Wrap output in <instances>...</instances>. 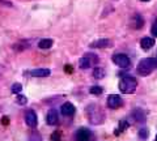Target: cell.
<instances>
[{
	"mask_svg": "<svg viewBox=\"0 0 157 141\" xmlns=\"http://www.w3.org/2000/svg\"><path fill=\"white\" fill-rule=\"evenodd\" d=\"M51 75V71L48 68H37L30 71V76L33 77H48Z\"/></svg>",
	"mask_w": 157,
	"mask_h": 141,
	"instance_id": "obj_12",
	"label": "cell"
},
{
	"mask_svg": "<svg viewBox=\"0 0 157 141\" xmlns=\"http://www.w3.org/2000/svg\"><path fill=\"white\" fill-rule=\"evenodd\" d=\"M54 45V41L51 38H43L38 42V47L41 48V50H47V48H51Z\"/></svg>",
	"mask_w": 157,
	"mask_h": 141,
	"instance_id": "obj_16",
	"label": "cell"
},
{
	"mask_svg": "<svg viewBox=\"0 0 157 141\" xmlns=\"http://www.w3.org/2000/svg\"><path fill=\"white\" fill-rule=\"evenodd\" d=\"M11 91L13 94H20L22 91V85L20 82H14V84L11 86Z\"/></svg>",
	"mask_w": 157,
	"mask_h": 141,
	"instance_id": "obj_22",
	"label": "cell"
},
{
	"mask_svg": "<svg viewBox=\"0 0 157 141\" xmlns=\"http://www.w3.org/2000/svg\"><path fill=\"white\" fill-rule=\"evenodd\" d=\"M137 136H139V139L141 141H145L147 139H148V136H149V131L147 128H140L139 132H137Z\"/></svg>",
	"mask_w": 157,
	"mask_h": 141,
	"instance_id": "obj_20",
	"label": "cell"
},
{
	"mask_svg": "<svg viewBox=\"0 0 157 141\" xmlns=\"http://www.w3.org/2000/svg\"><path fill=\"white\" fill-rule=\"evenodd\" d=\"M66 71L68 72V73H71V72H73V69L70 67V64H67V65H66Z\"/></svg>",
	"mask_w": 157,
	"mask_h": 141,
	"instance_id": "obj_29",
	"label": "cell"
},
{
	"mask_svg": "<svg viewBox=\"0 0 157 141\" xmlns=\"http://www.w3.org/2000/svg\"><path fill=\"white\" fill-rule=\"evenodd\" d=\"M92 65H93V63L90 61L89 58L85 55L78 59V67H80V69H89Z\"/></svg>",
	"mask_w": 157,
	"mask_h": 141,
	"instance_id": "obj_15",
	"label": "cell"
},
{
	"mask_svg": "<svg viewBox=\"0 0 157 141\" xmlns=\"http://www.w3.org/2000/svg\"><path fill=\"white\" fill-rule=\"evenodd\" d=\"M128 127H130V123H128V121H127V120H121V121H119V124H118V128H119V129H118V132H117V133L124 132V131L128 128Z\"/></svg>",
	"mask_w": 157,
	"mask_h": 141,
	"instance_id": "obj_21",
	"label": "cell"
},
{
	"mask_svg": "<svg viewBox=\"0 0 157 141\" xmlns=\"http://www.w3.org/2000/svg\"><path fill=\"white\" fill-rule=\"evenodd\" d=\"M30 41H21V42H18V43H16V45L13 46V48L16 51H22V50H25V48H28L30 45H26V43H29Z\"/></svg>",
	"mask_w": 157,
	"mask_h": 141,
	"instance_id": "obj_19",
	"label": "cell"
},
{
	"mask_svg": "<svg viewBox=\"0 0 157 141\" xmlns=\"http://www.w3.org/2000/svg\"><path fill=\"white\" fill-rule=\"evenodd\" d=\"M85 56L89 58L90 61L93 63V64H97V63H98V58H97L94 54H85Z\"/></svg>",
	"mask_w": 157,
	"mask_h": 141,
	"instance_id": "obj_26",
	"label": "cell"
},
{
	"mask_svg": "<svg viewBox=\"0 0 157 141\" xmlns=\"http://www.w3.org/2000/svg\"><path fill=\"white\" fill-rule=\"evenodd\" d=\"M111 46V41L107 39V38H102V39H98V41H94L90 45L92 48H107Z\"/></svg>",
	"mask_w": 157,
	"mask_h": 141,
	"instance_id": "obj_13",
	"label": "cell"
},
{
	"mask_svg": "<svg viewBox=\"0 0 157 141\" xmlns=\"http://www.w3.org/2000/svg\"><path fill=\"white\" fill-rule=\"evenodd\" d=\"M157 68V59L156 58H144L137 64V73L140 76H148Z\"/></svg>",
	"mask_w": 157,
	"mask_h": 141,
	"instance_id": "obj_1",
	"label": "cell"
},
{
	"mask_svg": "<svg viewBox=\"0 0 157 141\" xmlns=\"http://www.w3.org/2000/svg\"><path fill=\"white\" fill-rule=\"evenodd\" d=\"M118 87L122 93L124 94H131L134 93L137 87V80L134 76H124L119 80V84H118Z\"/></svg>",
	"mask_w": 157,
	"mask_h": 141,
	"instance_id": "obj_2",
	"label": "cell"
},
{
	"mask_svg": "<svg viewBox=\"0 0 157 141\" xmlns=\"http://www.w3.org/2000/svg\"><path fill=\"white\" fill-rule=\"evenodd\" d=\"M89 93L94 97H98L104 93V89H102V86H100V85H93L89 87Z\"/></svg>",
	"mask_w": 157,
	"mask_h": 141,
	"instance_id": "obj_18",
	"label": "cell"
},
{
	"mask_svg": "<svg viewBox=\"0 0 157 141\" xmlns=\"http://www.w3.org/2000/svg\"><path fill=\"white\" fill-rule=\"evenodd\" d=\"M25 123L30 128H36L38 125V116L34 110H28L25 113Z\"/></svg>",
	"mask_w": 157,
	"mask_h": 141,
	"instance_id": "obj_7",
	"label": "cell"
},
{
	"mask_svg": "<svg viewBox=\"0 0 157 141\" xmlns=\"http://www.w3.org/2000/svg\"><path fill=\"white\" fill-rule=\"evenodd\" d=\"M105 75H106V73H105V69H102V68H100V67L94 68V69H93V73H92V76L94 77V79H97V80L104 79Z\"/></svg>",
	"mask_w": 157,
	"mask_h": 141,
	"instance_id": "obj_17",
	"label": "cell"
},
{
	"mask_svg": "<svg viewBox=\"0 0 157 141\" xmlns=\"http://www.w3.org/2000/svg\"><path fill=\"white\" fill-rule=\"evenodd\" d=\"M46 123L48 125H56L59 123V114L55 109H50L46 115Z\"/></svg>",
	"mask_w": 157,
	"mask_h": 141,
	"instance_id": "obj_10",
	"label": "cell"
},
{
	"mask_svg": "<svg viewBox=\"0 0 157 141\" xmlns=\"http://www.w3.org/2000/svg\"><path fill=\"white\" fill-rule=\"evenodd\" d=\"M141 2H145L147 3V2H149V0H141Z\"/></svg>",
	"mask_w": 157,
	"mask_h": 141,
	"instance_id": "obj_30",
	"label": "cell"
},
{
	"mask_svg": "<svg viewBox=\"0 0 157 141\" xmlns=\"http://www.w3.org/2000/svg\"><path fill=\"white\" fill-rule=\"evenodd\" d=\"M75 113H76V107L71 102H64V103L60 106V114L63 116H73Z\"/></svg>",
	"mask_w": 157,
	"mask_h": 141,
	"instance_id": "obj_8",
	"label": "cell"
},
{
	"mask_svg": "<svg viewBox=\"0 0 157 141\" xmlns=\"http://www.w3.org/2000/svg\"><path fill=\"white\" fill-rule=\"evenodd\" d=\"M28 141H43V139H42V136H41V133H38V132H32L30 135H29V140Z\"/></svg>",
	"mask_w": 157,
	"mask_h": 141,
	"instance_id": "obj_23",
	"label": "cell"
},
{
	"mask_svg": "<svg viewBox=\"0 0 157 141\" xmlns=\"http://www.w3.org/2000/svg\"><path fill=\"white\" fill-rule=\"evenodd\" d=\"M131 115H132V118H134V120L137 121V123H144V121L147 120V113H145V110L140 109V107L135 109L131 113Z\"/></svg>",
	"mask_w": 157,
	"mask_h": 141,
	"instance_id": "obj_11",
	"label": "cell"
},
{
	"mask_svg": "<svg viewBox=\"0 0 157 141\" xmlns=\"http://www.w3.org/2000/svg\"><path fill=\"white\" fill-rule=\"evenodd\" d=\"M88 113V118H89V121L92 124H98L104 120V114L100 110V107L96 105H89V107L86 109Z\"/></svg>",
	"mask_w": 157,
	"mask_h": 141,
	"instance_id": "obj_3",
	"label": "cell"
},
{
	"mask_svg": "<svg viewBox=\"0 0 157 141\" xmlns=\"http://www.w3.org/2000/svg\"><path fill=\"white\" fill-rule=\"evenodd\" d=\"M106 105L107 107L114 110V109H119L123 106V98L119 95V94H110L107 97V101H106Z\"/></svg>",
	"mask_w": 157,
	"mask_h": 141,
	"instance_id": "obj_6",
	"label": "cell"
},
{
	"mask_svg": "<svg viewBox=\"0 0 157 141\" xmlns=\"http://www.w3.org/2000/svg\"><path fill=\"white\" fill-rule=\"evenodd\" d=\"M155 46V39L152 37H144V38H141V41H140V47L143 48L144 51H148L151 50L152 47Z\"/></svg>",
	"mask_w": 157,
	"mask_h": 141,
	"instance_id": "obj_14",
	"label": "cell"
},
{
	"mask_svg": "<svg viewBox=\"0 0 157 141\" xmlns=\"http://www.w3.org/2000/svg\"><path fill=\"white\" fill-rule=\"evenodd\" d=\"M151 33H152V35L157 38V21L153 24V25H152V28H151Z\"/></svg>",
	"mask_w": 157,
	"mask_h": 141,
	"instance_id": "obj_27",
	"label": "cell"
},
{
	"mask_svg": "<svg viewBox=\"0 0 157 141\" xmlns=\"http://www.w3.org/2000/svg\"><path fill=\"white\" fill-rule=\"evenodd\" d=\"M0 4H3V6H7V7H12V3L8 2V0H0Z\"/></svg>",
	"mask_w": 157,
	"mask_h": 141,
	"instance_id": "obj_28",
	"label": "cell"
},
{
	"mask_svg": "<svg viewBox=\"0 0 157 141\" xmlns=\"http://www.w3.org/2000/svg\"><path fill=\"white\" fill-rule=\"evenodd\" d=\"M155 141H157V135H156V139H155Z\"/></svg>",
	"mask_w": 157,
	"mask_h": 141,
	"instance_id": "obj_31",
	"label": "cell"
},
{
	"mask_svg": "<svg viewBox=\"0 0 157 141\" xmlns=\"http://www.w3.org/2000/svg\"><path fill=\"white\" fill-rule=\"evenodd\" d=\"M111 60L115 65H118L119 68H123V69H128L131 67V59L126 54H114Z\"/></svg>",
	"mask_w": 157,
	"mask_h": 141,
	"instance_id": "obj_4",
	"label": "cell"
},
{
	"mask_svg": "<svg viewBox=\"0 0 157 141\" xmlns=\"http://www.w3.org/2000/svg\"><path fill=\"white\" fill-rule=\"evenodd\" d=\"M75 141H93V132L89 128H78L75 132Z\"/></svg>",
	"mask_w": 157,
	"mask_h": 141,
	"instance_id": "obj_5",
	"label": "cell"
},
{
	"mask_svg": "<svg viewBox=\"0 0 157 141\" xmlns=\"http://www.w3.org/2000/svg\"><path fill=\"white\" fill-rule=\"evenodd\" d=\"M130 26L132 29H136V30L141 29L144 26V18H143V16L139 14V13H135L134 16L131 17V20H130Z\"/></svg>",
	"mask_w": 157,
	"mask_h": 141,
	"instance_id": "obj_9",
	"label": "cell"
},
{
	"mask_svg": "<svg viewBox=\"0 0 157 141\" xmlns=\"http://www.w3.org/2000/svg\"><path fill=\"white\" fill-rule=\"evenodd\" d=\"M16 102L18 105H21V106H24V105H26L28 103V98L25 95H22V94H18L17 95V98H16Z\"/></svg>",
	"mask_w": 157,
	"mask_h": 141,
	"instance_id": "obj_24",
	"label": "cell"
},
{
	"mask_svg": "<svg viewBox=\"0 0 157 141\" xmlns=\"http://www.w3.org/2000/svg\"><path fill=\"white\" fill-rule=\"evenodd\" d=\"M60 139H62V132H59V131H55L51 135V141H60Z\"/></svg>",
	"mask_w": 157,
	"mask_h": 141,
	"instance_id": "obj_25",
	"label": "cell"
}]
</instances>
